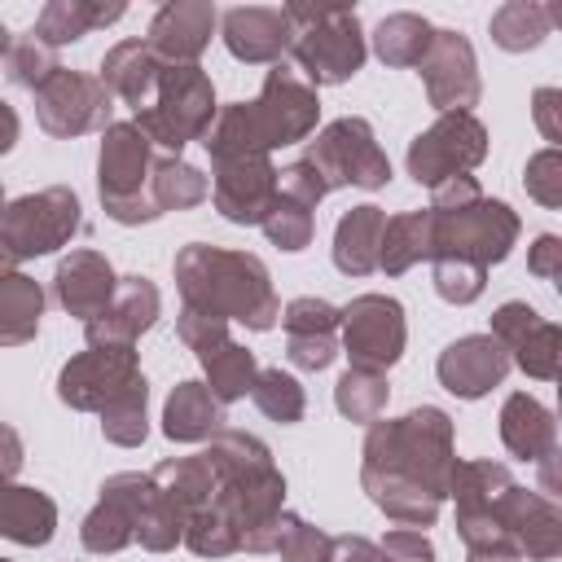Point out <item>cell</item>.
<instances>
[{"mask_svg": "<svg viewBox=\"0 0 562 562\" xmlns=\"http://www.w3.org/2000/svg\"><path fill=\"white\" fill-rule=\"evenodd\" d=\"M259 228L268 233V241H272L277 250H290V255H294V250H307V246H312L316 220H312L307 206H299V202H290V198L277 193V202L268 206V215H263Z\"/></svg>", "mask_w": 562, "mask_h": 562, "instance_id": "obj_45", "label": "cell"}, {"mask_svg": "<svg viewBox=\"0 0 562 562\" xmlns=\"http://www.w3.org/2000/svg\"><path fill=\"white\" fill-rule=\"evenodd\" d=\"M277 193H281V198H290V202H299V206H307V211H316V202H325V198H329L325 180H321V176H316V167H312V162H303V158H294L290 167H281V171H277Z\"/></svg>", "mask_w": 562, "mask_h": 562, "instance_id": "obj_50", "label": "cell"}, {"mask_svg": "<svg viewBox=\"0 0 562 562\" xmlns=\"http://www.w3.org/2000/svg\"><path fill=\"white\" fill-rule=\"evenodd\" d=\"M211 162H228V158H250V154H272L263 132H259V119H255V105L250 101H228L215 110V123L206 127L202 136Z\"/></svg>", "mask_w": 562, "mask_h": 562, "instance_id": "obj_34", "label": "cell"}, {"mask_svg": "<svg viewBox=\"0 0 562 562\" xmlns=\"http://www.w3.org/2000/svg\"><path fill=\"white\" fill-rule=\"evenodd\" d=\"M57 70H61L57 48H48L44 40H35L31 31H26V35H13L9 53H4V75H9V83L35 92V88H44Z\"/></svg>", "mask_w": 562, "mask_h": 562, "instance_id": "obj_43", "label": "cell"}, {"mask_svg": "<svg viewBox=\"0 0 562 562\" xmlns=\"http://www.w3.org/2000/svg\"><path fill=\"white\" fill-rule=\"evenodd\" d=\"M430 281H435V294L443 303L465 307L487 290V268L465 263V259H430Z\"/></svg>", "mask_w": 562, "mask_h": 562, "instance_id": "obj_46", "label": "cell"}, {"mask_svg": "<svg viewBox=\"0 0 562 562\" xmlns=\"http://www.w3.org/2000/svg\"><path fill=\"white\" fill-rule=\"evenodd\" d=\"M220 40L224 48L246 61V66H277L290 53L294 26L285 18V9H268V4H237L228 13H220Z\"/></svg>", "mask_w": 562, "mask_h": 562, "instance_id": "obj_22", "label": "cell"}, {"mask_svg": "<svg viewBox=\"0 0 562 562\" xmlns=\"http://www.w3.org/2000/svg\"><path fill=\"white\" fill-rule=\"evenodd\" d=\"M465 562H522V553L514 544H483V549H465Z\"/></svg>", "mask_w": 562, "mask_h": 562, "instance_id": "obj_57", "label": "cell"}, {"mask_svg": "<svg viewBox=\"0 0 562 562\" xmlns=\"http://www.w3.org/2000/svg\"><path fill=\"white\" fill-rule=\"evenodd\" d=\"M487 334L505 347L509 364H518L527 378H536V382H553V378H558L562 329H558L549 316H540L531 303H522V299L501 303V307L492 312V329H487Z\"/></svg>", "mask_w": 562, "mask_h": 562, "instance_id": "obj_17", "label": "cell"}, {"mask_svg": "<svg viewBox=\"0 0 562 562\" xmlns=\"http://www.w3.org/2000/svg\"><path fill=\"white\" fill-rule=\"evenodd\" d=\"M250 400H255V408L268 422H281V426H294L307 413L303 382L294 373H285V369H259L255 373V386H250Z\"/></svg>", "mask_w": 562, "mask_h": 562, "instance_id": "obj_42", "label": "cell"}, {"mask_svg": "<svg viewBox=\"0 0 562 562\" xmlns=\"http://www.w3.org/2000/svg\"><path fill=\"white\" fill-rule=\"evenodd\" d=\"M378 549L386 553V562H435V544L417 527H391Z\"/></svg>", "mask_w": 562, "mask_h": 562, "instance_id": "obj_51", "label": "cell"}, {"mask_svg": "<svg viewBox=\"0 0 562 562\" xmlns=\"http://www.w3.org/2000/svg\"><path fill=\"white\" fill-rule=\"evenodd\" d=\"M154 483L171 501V509L180 514V522H189L193 514H202L215 501V470H211V461L202 452L158 461L154 465Z\"/></svg>", "mask_w": 562, "mask_h": 562, "instance_id": "obj_33", "label": "cell"}, {"mask_svg": "<svg viewBox=\"0 0 562 562\" xmlns=\"http://www.w3.org/2000/svg\"><path fill=\"white\" fill-rule=\"evenodd\" d=\"M272 553H281V562H325L329 553V536L321 527H312L307 518L299 514H281V527H277V544Z\"/></svg>", "mask_w": 562, "mask_h": 562, "instance_id": "obj_47", "label": "cell"}, {"mask_svg": "<svg viewBox=\"0 0 562 562\" xmlns=\"http://www.w3.org/2000/svg\"><path fill=\"white\" fill-rule=\"evenodd\" d=\"M373 53L382 66H417L435 40V26L422 18V13H386L378 26H373Z\"/></svg>", "mask_w": 562, "mask_h": 562, "instance_id": "obj_38", "label": "cell"}, {"mask_svg": "<svg viewBox=\"0 0 562 562\" xmlns=\"http://www.w3.org/2000/svg\"><path fill=\"white\" fill-rule=\"evenodd\" d=\"M35 97V119H40V127L48 132V136H57V140H75V136H83V132H105L114 119V97H110V88L97 79V75H88V70H57L44 88H35L31 92Z\"/></svg>", "mask_w": 562, "mask_h": 562, "instance_id": "obj_12", "label": "cell"}, {"mask_svg": "<svg viewBox=\"0 0 562 562\" xmlns=\"http://www.w3.org/2000/svg\"><path fill=\"white\" fill-rule=\"evenodd\" d=\"M487 31H492V44L496 48L527 53V48H540L544 44V35L553 31V22H549V9L540 0H505L492 13Z\"/></svg>", "mask_w": 562, "mask_h": 562, "instance_id": "obj_39", "label": "cell"}, {"mask_svg": "<svg viewBox=\"0 0 562 562\" xmlns=\"http://www.w3.org/2000/svg\"><path fill=\"white\" fill-rule=\"evenodd\" d=\"M422 259H430V211H400L386 220L382 228V250H378V272L400 277L408 268H417Z\"/></svg>", "mask_w": 562, "mask_h": 562, "instance_id": "obj_35", "label": "cell"}, {"mask_svg": "<svg viewBox=\"0 0 562 562\" xmlns=\"http://www.w3.org/2000/svg\"><path fill=\"white\" fill-rule=\"evenodd\" d=\"M382 228H386V211L373 202L351 206L338 228H334V268L342 277H369L378 272V250H382Z\"/></svg>", "mask_w": 562, "mask_h": 562, "instance_id": "obj_31", "label": "cell"}, {"mask_svg": "<svg viewBox=\"0 0 562 562\" xmlns=\"http://www.w3.org/2000/svg\"><path fill=\"white\" fill-rule=\"evenodd\" d=\"M198 364H202V373H206V391H211L220 404L246 400V395H250V386H255V373H259L255 351H250V347H241L237 338H224L220 347L202 351V356H198Z\"/></svg>", "mask_w": 562, "mask_h": 562, "instance_id": "obj_36", "label": "cell"}, {"mask_svg": "<svg viewBox=\"0 0 562 562\" xmlns=\"http://www.w3.org/2000/svg\"><path fill=\"white\" fill-rule=\"evenodd\" d=\"M452 417L435 404L408 408L404 417H378L360 443V487L400 527H435L448 483L457 470Z\"/></svg>", "mask_w": 562, "mask_h": 562, "instance_id": "obj_1", "label": "cell"}, {"mask_svg": "<svg viewBox=\"0 0 562 562\" xmlns=\"http://www.w3.org/2000/svg\"><path fill=\"white\" fill-rule=\"evenodd\" d=\"M522 184H527V193H531L540 206L558 211V206H562V149L544 145L540 154H531L527 167H522Z\"/></svg>", "mask_w": 562, "mask_h": 562, "instance_id": "obj_48", "label": "cell"}, {"mask_svg": "<svg viewBox=\"0 0 562 562\" xmlns=\"http://www.w3.org/2000/svg\"><path fill=\"white\" fill-rule=\"evenodd\" d=\"M140 378L145 373H140L136 347H88L61 364L57 400L75 413H101L110 400H119Z\"/></svg>", "mask_w": 562, "mask_h": 562, "instance_id": "obj_13", "label": "cell"}, {"mask_svg": "<svg viewBox=\"0 0 562 562\" xmlns=\"http://www.w3.org/2000/svg\"><path fill=\"white\" fill-rule=\"evenodd\" d=\"M496 527L514 540V549L531 562H553L562 553V509L553 505V496L544 492H527L522 483H514L496 509H492Z\"/></svg>", "mask_w": 562, "mask_h": 562, "instance_id": "obj_19", "label": "cell"}, {"mask_svg": "<svg viewBox=\"0 0 562 562\" xmlns=\"http://www.w3.org/2000/svg\"><path fill=\"white\" fill-rule=\"evenodd\" d=\"M215 26H220V13L211 0H167L149 18L145 44L162 66H198Z\"/></svg>", "mask_w": 562, "mask_h": 562, "instance_id": "obj_20", "label": "cell"}, {"mask_svg": "<svg viewBox=\"0 0 562 562\" xmlns=\"http://www.w3.org/2000/svg\"><path fill=\"white\" fill-rule=\"evenodd\" d=\"M123 13H127L123 0H110V4H105V0H48V4L40 9V18H35L31 35L44 40L48 48H61V44L83 40V35L97 31V26L119 22Z\"/></svg>", "mask_w": 562, "mask_h": 562, "instance_id": "obj_32", "label": "cell"}, {"mask_svg": "<svg viewBox=\"0 0 562 562\" xmlns=\"http://www.w3.org/2000/svg\"><path fill=\"white\" fill-rule=\"evenodd\" d=\"M119 290V272L110 268V259L101 250H70L57 272H53V299L66 316H79V321H92L110 307Z\"/></svg>", "mask_w": 562, "mask_h": 562, "instance_id": "obj_25", "label": "cell"}, {"mask_svg": "<svg viewBox=\"0 0 562 562\" xmlns=\"http://www.w3.org/2000/svg\"><path fill=\"white\" fill-rule=\"evenodd\" d=\"M18 136H22V119H18V110L0 97V154H9V149L18 145Z\"/></svg>", "mask_w": 562, "mask_h": 562, "instance_id": "obj_56", "label": "cell"}, {"mask_svg": "<svg viewBox=\"0 0 562 562\" xmlns=\"http://www.w3.org/2000/svg\"><path fill=\"white\" fill-rule=\"evenodd\" d=\"M154 162H158V149L145 140V132L136 123H110L101 132L97 193L114 224H154L158 220V206L149 198Z\"/></svg>", "mask_w": 562, "mask_h": 562, "instance_id": "obj_7", "label": "cell"}, {"mask_svg": "<svg viewBox=\"0 0 562 562\" xmlns=\"http://www.w3.org/2000/svg\"><path fill=\"white\" fill-rule=\"evenodd\" d=\"M430 259H465L492 268L518 246L522 220L509 202L487 198L474 176H452L430 189Z\"/></svg>", "mask_w": 562, "mask_h": 562, "instance_id": "obj_4", "label": "cell"}, {"mask_svg": "<svg viewBox=\"0 0 562 562\" xmlns=\"http://www.w3.org/2000/svg\"><path fill=\"white\" fill-rule=\"evenodd\" d=\"M527 272L540 281H558L562 277V237L558 233H540L527 250Z\"/></svg>", "mask_w": 562, "mask_h": 562, "instance_id": "obj_53", "label": "cell"}, {"mask_svg": "<svg viewBox=\"0 0 562 562\" xmlns=\"http://www.w3.org/2000/svg\"><path fill=\"white\" fill-rule=\"evenodd\" d=\"M149 479H154V474H149ZM136 540H140V549H149V553H171V549L184 540V522H180V514L171 509V501L158 492V483L149 487L140 514H136Z\"/></svg>", "mask_w": 562, "mask_h": 562, "instance_id": "obj_44", "label": "cell"}, {"mask_svg": "<svg viewBox=\"0 0 562 562\" xmlns=\"http://www.w3.org/2000/svg\"><path fill=\"white\" fill-rule=\"evenodd\" d=\"M281 329H285V356L294 369L303 373H321L334 364L338 356V307L329 299L303 294L290 299L281 312Z\"/></svg>", "mask_w": 562, "mask_h": 562, "instance_id": "obj_24", "label": "cell"}, {"mask_svg": "<svg viewBox=\"0 0 562 562\" xmlns=\"http://www.w3.org/2000/svg\"><path fill=\"white\" fill-rule=\"evenodd\" d=\"M487 158V127L479 114H439L426 132L408 140V176L426 189H439L452 176H470Z\"/></svg>", "mask_w": 562, "mask_h": 562, "instance_id": "obj_11", "label": "cell"}, {"mask_svg": "<svg viewBox=\"0 0 562 562\" xmlns=\"http://www.w3.org/2000/svg\"><path fill=\"white\" fill-rule=\"evenodd\" d=\"M4 206H9V198H4V189H0V211H4Z\"/></svg>", "mask_w": 562, "mask_h": 562, "instance_id": "obj_59", "label": "cell"}, {"mask_svg": "<svg viewBox=\"0 0 562 562\" xmlns=\"http://www.w3.org/2000/svg\"><path fill=\"white\" fill-rule=\"evenodd\" d=\"M211 202L228 224H263L268 206L277 202V167L272 154H250V158H228L211 162Z\"/></svg>", "mask_w": 562, "mask_h": 562, "instance_id": "obj_18", "label": "cell"}, {"mask_svg": "<svg viewBox=\"0 0 562 562\" xmlns=\"http://www.w3.org/2000/svg\"><path fill=\"white\" fill-rule=\"evenodd\" d=\"M149 487H154V479L140 474V470L110 474V479L101 483L97 505H92V509L83 514V522H79V544H83L88 553H97V558L123 553V549L136 540V514H140Z\"/></svg>", "mask_w": 562, "mask_h": 562, "instance_id": "obj_16", "label": "cell"}, {"mask_svg": "<svg viewBox=\"0 0 562 562\" xmlns=\"http://www.w3.org/2000/svg\"><path fill=\"white\" fill-rule=\"evenodd\" d=\"M158 312H162V294L149 277H140V272L119 277L110 307L101 316L83 321V338H88V347H136V338L158 321Z\"/></svg>", "mask_w": 562, "mask_h": 562, "instance_id": "obj_23", "label": "cell"}, {"mask_svg": "<svg viewBox=\"0 0 562 562\" xmlns=\"http://www.w3.org/2000/svg\"><path fill=\"white\" fill-rule=\"evenodd\" d=\"M158 75H162V61L149 53L145 40H119L114 48H105L97 79H101V83L110 88V97H119L123 105L145 110V105L154 101Z\"/></svg>", "mask_w": 562, "mask_h": 562, "instance_id": "obj_27", "label": "cell"}, {"mask_svg": "<svg viewBox=\"0 0 562 562\" xmlns=\"http://www.w3.org/2000/svg\"><path fill=\"white\" fill-rule=\"evenodd\" d=\"M149 382L140 378L136 386H127L119 400H110L97 417H101V435L119 448H140L149 435Z\"/></svg>", "mask_w": 562, "mask_h": 562, "instance_id": "obj_41", "label": "cell"}, {"mask_svg": "<svg viewBox=\"0 0 562 562\" xmlns=\"http://www.w3.org/2000/svg\"><path fill=\"white\" fill-rule=\"evenodd\" d=\"M9 44H13V35H9V26H4V22H0V57H4V53H9Z\"/></svg>", "mask_w": 562, "mask_h": 562, "instance_id": "obj_58", "label": "cell"}, {"mask_svg": "<svg viewBox=\"0 0 562 562\" xmlns=\"http://www.w3.org/2000/svg\"><path fill=\"white\" fill-rule=\"evenodd\" d=\"M176 334H180V342H184L193 356H202V351L220 347L224 338H233V334H228V321H220V316H211V312H198V307H180Z\"/></svg>", "mask_w": 562, "mask_h": 562, "instance_id": "obj_49", "label": "cell"}, {"mask_svg": "<svg viewBox=\"0 0 562 562\" xmlns=\"http://www.w3.org/2000/svg\"><path fill=\"white\" fill-rule=\"evenodd\" d=\"M22 461H26L22 435H18L13 426H4V422H0V483H13V479H18V470H22Z\"/></svg>", "mask_w": 562, "mask_h": 562, "instance_id": "obj_55", "label": "cell"}, {"mask_svg": "<svg viewBox=\"0 0 562 562\" xmlns=\"http://www.w3.org/2000/svg\"><path fill=\"white\" fill-rule=\"evenodd\" d=\"M386 400H391V382H386V373H378V369H356V364H351V369L338 378V386H334L338 413H342L347 422H360V426L378 422V417L386 413Z\"/></svg>", "mask_w": 562, "mask_h": 562, "instance_id": "obj_40", "label": "cell"}, {"mask_svg": "<svg viewBox=\"0 0 562 562\" xmlns=\"http://www.w3.org/2000/svg\"><path fill=\"white\" fill-rule=\"evenodd\" d=\"M509 356L492 334H465L457 342H448L435 360L439 386L452 391L457 400H483L492 386H501L509 378Z\"/></svg>", "mask_w": 562, "mask_h": 562, "instance_id": "obj_21", "label": "cell"}, {"mask_svg": "<svg viewBox=\"0 0 562 562\" xmlns=\"http://www.w3.org/2000/svg\"><path fill=\"white\" fill-rule=\"evenodd\" d=\"M57 531V501L26 483H0V536L26 549L48 544Z\"/></svg>", "mask_w": 562, "mask_h": 562, "instance_id": "obj_29", "label": "cell"}, {"mask_svg": "<svg viewBox=\"0 0 562 562\" xmlns=\"http://www.w3.org/2000/svg\"><path fill=\"white\" fill-rule=\"evenodd\" d=\"M224 430V404L206 391V382H176L162 404V435L171 443H206Z\"/></svg>", "mask_w": 562, "mask_h": 562, "instance_id": "obj_30", "label": "cell"}, {"mask_svg": "<svg viewBox=\"0 0 562 562\" xmlns=\"http://www.w3.org/2000/svg\"><path fill=\"white\" fill-rule=\"evenodd\" d=\"M149 198H154L158 215H167V211H193V206H202L211 198V180L193 162H184L176 154H158L154 176H149Z\"/></svg>", "mask_w": 562, "mask_h": 562, "instance_id": "obj_37", "label": "cell"}, {"mask_svg": "<svg viewBox=\"0 0 562 562\" xmlns=\"http://www.w3.org/2000/svg\"><path fill=\"white\" fill-rule=\"evenodd\" d=\"M501 443L518 461H540V457L558 452V422L536 395L514 391L501 404Z\"/></svg>", "mask_w": 562, "mask_h": 562, "instance_id": "obj_28", "label": "cell"}, {"mask_svg": "<svg viewBox=\"0 0 562 562\" xmlns=\"http://www.w3.org/2000/svg\"><path fill=\"white\" fill-rule=\"evenodd\" d=\"M44 285L18 268V259L0 246V347H22L40 334Z\"/></svg>", "mask_w": 562, "mask_h": 562, "instance_id": "obj_26", "label": "cell"}, {"mask_svg": "<svg viewBox=\"0 0 562 562\" xmlns=\"http://www.w3.org/2000/svg\"><path fill=\"white\" fill-rule=\"evenodd\" d=\"M176 290L180 307L211 312L220 321H237L246 329H272L281 321V299L259 255L228 250L211 241H189L176 250Z\"/></svg>", "mask_w": 562, "mask_h": 562, "instance_id": "obj_3", "label": "cell"}, {"mask_svg": "<svg viewBox=\"0 0 562 562\" xmlns=\"http://www.w3.org/2000/svg\"><path fill=\"white\" fill-rule=\"evenodd\" d=\"M0 562H9V558H0Z\"/></svg>", "mask_w": 562, "mask_h": 562, "instance_id": "obj_60", "label": "cell"}, {"mask_svg": "<svg viewBox=\"0 0 562 562\" xmlns=\"http://www.w3.org/2000/svg\"><path fill=\"white\" fill-rule=\"evenodd\" d=\"M408 342V321L404 303L391 294H356L347 307H338V351L356 369H378L386 373Z\"/></svg>", "mask_w": 562, "mask_h": 562, "instance_id": "obj_10", "label": "cell"}, {"mask_svg": "<svg viewBox=\"0 0 562 562\" xmlns=\"http://www.w3.org/2000/svg\"><path fill=\"white\" fill-rule=\"evenodd\" d=\"M303 162L316 167V176L325 180V189H382L391 184V158L386 149L378 145L369 119L360 114H342L334 123H325L312 140H307V154Z\"/></svg>", "mask_w": 562, "mask_h": 562, "instance_id": "obj_8", "label": "cell"}, {"mask_svg": "<svg viewBox=\"0 0 562 562\" xmlns=\"http://www.w3.org/2000/svg\"><path fill=\"white\" fill-rule=\"evenodd\" d=\"M202 457L215 470V505L237 527L246 553H272L285 514V474L277 470L268 443L246 430H220L206 439Z\"/></svg>", "mask_w": 562, "mask_h": 562, "instance_id": "obj_2", "label": "cell"}, {"mask_svg": "<svg viewBox=\"0 0 562 562\" xmlns=\"http://www.w3.org/2000/svg\"><path fill=\"white\" fill-rule=\"evenodd\" d=\"M325 562H386V553L364 536H329Z\"/></svg>", "mask_w": 562, "mask_h": 562, "instance_id": "obj_54", "label": "cell"}, {"mask_svg": "<svg viewBox=\"0 0 562 562\" xmlns=\"http://www.w3.org/2000/svg\"><path fill=\"white\" fill-rule=\"evenodd\" d=\"M215 83L202 66H162L154 101L145 110H136V127L145 132V140L154 149H167L180 158V149L189 140H202L206 127L215 123Z\"/></svg>", "mask_w": 562, "mask_h": 562, "instance_id": "obj_6", "label": "cell"}, {"mask_svg": "<svg viewBox=\"0 0 562 562\" xmlns=\"http://www.w3.org/2000/svg\"><path fill=\"white\" fill-rule=\"evenodd\" d=\"M531 119H536L540 136L558 149V140H562V92H558V88H536V97H531Z\"/></svg>", "mask_w": 562, "mask_h": 562, "instance_id": "obj_52", "label": "cell"}, {"mask_svg": "<svg viewBox=\"0 0 562 562\" xmlns=\"http://www.w3.org/2000/svg\"><path fill=\"white\" fill-rule=\"evenodd\" d=\"M417 75L426 83V101L439 114H474V105L483 97V79H479L474 44L461 31L435 26V40H430L426 57L417 61Z\"/></svg>", "mask_w": 562, "mask_h": 562, "instance_id": "obj_14", "label": "cell"}, {"mask_svg": "<svg viewBox=\"0 0 562 562\" xmlns=\"http://www.w3.org/2000/svg\"><path fill=\"white\" fill-rule=\"evenodd\" d=\"M79 228H83V206L70 184H48L0 211V246L18 263L53 255L57 246H70Z\"/></svg>", "mask_w": 562, "mask_h": 562, "instance_id": "obj_9", "label": "cell"}, {"mask_svg": "<svg viewBox=\"0 0 562 562\" xmlns=\"http://www.w3.org/2000/svg\"><path fill=\"white\" fill-rule=\"evenodd\" d=\"M250 105H255V119H259V132H263L268 149H285V145L307 140L316 132V119H321L316 88L285 61H277L263 75V88Z\"/></svg>", "mask_w": 562, "mask_h": 562, "instance_id": "obj_15", "label": "cell"}, {"mask_svg": "<svg viewBox=\"0 0 562 562\" xmlns=\"http://www.w3.org/2000/svg\"><path fill=\"white\" fill-rule=\"evenodd\" d=\"M285 18L294 26V40H290L294 70L312 88L347 83L364 66L369 35H364L356 9H347V4H285Z\"/></svg>", "mask_w": 562, "mask_h": 562, "instance_id": "obj_5", "label": "cell"}]
</instances>
